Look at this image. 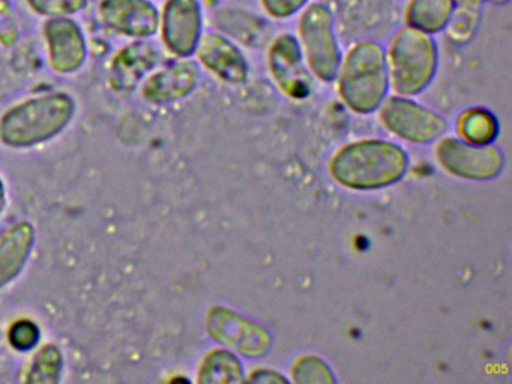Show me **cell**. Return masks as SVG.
Listing matches in <instances>:
<instances>
[{"instance_id": "cell-1", "label": "cell", "mask_w": 512, "mask_h": 384, "mask_svg": "<svg viewBox=\"0 0 512 384\" xmlns=\"http://www.w3.org/2000/svg\"><path fill=\"white\" fill-rule=\"evenodd\" d=\"M409 153L382 138H364L340 147L328 170L338 185L352 191H379L400 182L409 170Z\"/></svg>"}, {"instance_id": "cell-2", "label": "cell", "mask_w": 512, "mask_h": 384, "mask_svg": "<svg viewBox=\"0 0 512 384\" xmlns=\"http://www.w3.org/2000/svg\"><path fill=\"white\" fill-rule=\"evenodd\" d=\"M335 80L341 101L353 113L371 114L379 110L389 93L383 45L376 41L356 42L344 54Z\"/></svg>"}, {"instance_id": "cell-3", "label": "cell", "mask_w": 512, "mask_h": 384, "mask_svg": "<svg viewBox=\"0 0 512 384\" xmlns=\"http://www.w3.org/2000/svg\"><path fill=\"white\" fill-rule=\"evenodd\" d=\"M389 89L395 95L416 96L433 83L439 69V47L433 35L401 27L386 50Z\"/></svg>"}, {"instance_id": "cell-4", "label": "cell", "mask_w": 512, "mask_h": 384, "mask_svg": "<svg viewBox=\"0 0 512 384\" xmlns=\"http://www.w3.org/2000/svg\"><path fill=\"white\" fill-rule=\"evenodd\" d=\"M74 114L67 93H49L28 99L5 114L0 135L11 146H31L58 134Z\"/></svg>"}, {"instance_id": "cell-5", "label": "cell", "mask_w": 512, "mask_h": 384, "mask_svg": "<svg viewBox=\"0 0 512 384\" xmlns=\"http://www.w3.org/2000/svg\"><path fill=\"white\" fill-rule=\"evenodd\" d=\"M296 38L311 74L323 83L335 81L343 51L335 32L331 9L320 2L308 3L299 15Z\"/></svg>"}, {"instance_id": "cell-6", "label": "cell", "mask_w": 512, "mask_h": 384, "mask_svg": "<svg viewBox=\"0 0 512 384\" xmlns=\"http://www.w3.org/2000/svg\"><path fill=\"white\" fill-rule=\"evenodd\" d=\"M437 164L458 179L488 182L502 173L505 156L491 144H472L460 137H440L434 149Z\"/></svg>"}, {"instance_id": "cell-7", "label": "cell", "mask_w": 512, "mask_h": 384, "mask_svg": "<svg viewBox=\"0 0 512 384\" xmlns=\"http://www.w3.org/2000/svg\"><path fill=\"white\" fill-rule=\"evenodd\" d=\"M380 122L401 140L430 144L448 131L445 117L410 96H388L379 107Z\"/></svg>"}, {"instance_id": "cell-8", "label": "cell", "mask_w": 512, "mask_h": 384, "mask_svg": "<svg viewBox=\"0 0 512 384\" xmlns=\"http://www.w3.org/2000/svg\"><path fill=\"white\" fill-rule=\"evenodd\" d=\"M206 330L218 344L244 357L259 359L271 351V332L257 321L226 306L209 309Z\"/></svg>"}, {"instance_id": "cell-9", "label": "cell", "mask_w": 512, "mask_h": 384, "mask_svg": "<svg viewBox=\"0 0 512 384\" xmlns=\"http://www.w3.org/2000/svg\"><path fill=\"white\" fill-rule=\"evenodd\" d=\"M266 59L269 74L284 95L296 101L311 95L313 74L308 69L301 44L295 35L284 32L272 38Z\"/></svg>"}, {"instance_id": "cell-10", "label": "cell", "mask_w": 512, "mask_h": 384, "mask_svg": "<svg viewBox=\"0 0 512 384\" xmlns=\"http://www.w3.org/2000/svg\"><path fill=\"white\" fill-rule=\"evenodd\" d=\"M160 27L170 53L182 59L193 56L203 33L199 0H167L160 14Z\"/></svg>"}, {"instance_id": "cell-11", "label": "cell", "mask_w": 512, "mask_h": 384, "mask_svg": "<svg viewBox=\"0 0 512 384\" xmlns=\"http://www.w3.org/2000/svg\"><path fill=\"white\" fill-rule=\"evenodd\" d=\"M160 14L151 0H101L98 5L101 23L130 38L154 36L160 29Z\"/></svg>"}, {"instance_id": "cell-12", "label": "cell", "mask_w": 512, "mask_h": 384, "mask_svg": "<svg viewBox=\"0 0 512 384\" xmlns=\"http://www.w3.org/2000/svg\"><path fill=\"white\" fill-rule=\"evenodd\" d=\"M44 39L52 68L59 74L79 71L88 56L85 33L70 17L49 18L44 24Z\"/></svg>"}, {"instance_id": "cell-13", "label": "cell", "mask_w": 512, "mask_h": 384, "mask_svg": "<svg viewBox=\"0 0 512 384\" xmlns=\"http://www.w3.org/2000/svg\"><path fill=\"white\" fill-rule=\"evenodd\" d=\"M194 54L208 71L226 83L242 84L250 75V65L244 51L223 33H202Z\"/></svg>"}, {"instance_id": "cell-14", "label": "cell", "mask_w": 512, "mask_h": 384, "mask_svg": "<svg viewBox=\"0 0 512 384\" xmlns=\"http://www.w3.org/2000/svg\"><path fill=\"white\" fill-rule=\"evenodd\" d=\"M199 81V63L184 57L154 72L143 84V96L154 104H167L193 93Z\"/></svg>"}, {"instance_id": "cell-15", "label": "cell", "mask_w": 512, "mask_h": 384, "mask_svg": "<svg viewBox=\"0 0 512 384\" xmlns=\"http://www.w3.org/2000/svg\"><path fill=\"white\" fill-rule=\"evenodd\" d=\"M214 23L220 33L253 50L265 47L272 39V27L269 21L244 9H220L215 12Z\"/></svg>"}, {"instance_id": "cell-16", "label": "cell", "mask_w": 512, "mask_h": 384, "mask_svg": "<svg viewBox=\"0 0 512 384\" xmlns=\"http://www.w3.org/2000/svg\"><path fill=\"white\" fill-rule=\"evenodd\" d=\"M454 12V0H409L404 9L407 26L436 35L448 26Z\"/></svg>"}, {"instance_id": "cell-17", "label": "cell", "mask_w": 512, "mask_h": 384, "mask_svg": "<svg viewBox=\"0 0 512 384\" xmlns=\"http://www.w3.org/2000/svg\"><path fill=\"white\" fill-rule=\"evenodd\" d=\"M197 381L218 384L244 383V363L235 351L229 348H214L200 362Z\"/></svg>"}, {"instance_id": "cell-18", "label": "cell", "mask_w": 512, "mask_h": 384, "mask_svg": "<svg viewBox=\"0 0 512 384\" xmlns=\"http://www.w3.org/2000/svg\"><path fill=\"white\" fill-rule=\"evenodd\" d=\"M32 245V230L28 224L11 228L0 239V285L7 284L22 269Z\"/></svg>"}, {"instance_id": "cell-19", "label": "cell", "mask_w": 512, "mask_h": 384, "mask_svg": "<svg viewBox=\"0 0 512 384\" xmlns=\"http://www.w3.org/2000/svg\"><path fill=\"white\" fill-rule=\"evenodd\" d=\"M457 134L461 140L472 144H491L500 132L499 120L487 108L473 107L458 116Z\"/></svg>"}, {"instance_id": "cell-20", "label": "cell", "mask_w": 512, "mask_h": 384, "mask_svg": "<svg viewBox=\"0 0 512 384\" xmlns=\"http://www.w3.org/2000/svg\"><path fill=\"white\" fill-rule=\"evenodd\" d=\"M290 377L293 383L299 384L337 383L334 369L317 354H302L296 357L295 362L290 366Z\"/></svg>"}, {"instance_id": "cell-21", "label": "cell", "mask_w": 512, "mask_h": 384, "mask_svg": "<svg viewBox=\"0 0 512 384\" xmlns=\"http://www.w3.org/2000/svg\"><path fill=\"white\" fill-rule=\"evenodd\" d=\"M35 14L43 17H71L88 6V0H26Z\"/></svg>"}, {"instance_id": "cell-22", "label": "cell", "mask_w": 512, "mask_h": 384, "mask_svg": "<svg viewBox=\"0 0 512 384\" xmlns=\"http://www.w3.org/2000/svg\"><path fill=\"white\" fill-rule=\"evenodd\" d=\"M10 339L11 344H13V347H16L17 350H31V348L37 344L38 339H40V330H38V327L35 326L32 321H17V323L11 327Z\"/></svg>"}, {"instance_id": "cell-23", "label": "cell", "mask_w": 512, "mask_h": 384, "mask_svg": "<svg viewBox=\"0 0 512 384\" xmlns=\"http://www.w3.org/2000/svg\"><path fill=\"white\" fill-rule=\"evenodd\" d=\"M61 357H59L58 351L55 347H46V350L41 351L35 359L34 369L32 374H37V381H52L53 374H58L61 363H59Z\"/></svg>"}, {"instance_id": "cell-24", "label": "cell", "mask_w": 512, "mask_h": 384, "mask_svg": "<svg viewBox=\"0 0 512 384\" xmlns=\"http://www.w3.org/2000/svg\"><path fill=\"white\" fill-rule=\"evenodd\" d=\"M263 9L277 20L292 17V15L301 12L310 0H260Z\"/></svg>"}, {"instance_id": "cell-25", "label": "cell", "mask_w": 512, "mask_h": 384, "mask_svg": "<svg viewBox=\"0 0 512 384\" xmlns=\"http://www.w3.org/2000/svg\"><path fill=\"white\" fill-rule=\"evenodd\" d=\"M16 18L11 0H0V38L4 41L16 39Z\"/></svg>"}, {"instance_id": "cell-26", "label": "cell", "mask_w": 512, "mask_h": 384, "mask_svg": "<svg viewBox=\"0 0 512 384\" xmlns=\"http://www.w3.org/2000/svg\"><path fill=\"white\" fill-rule=\"evenodd\" d=\"M245 381H251V383H289L284 374H281L277 369L269 368H257L250 372L248 377H245Z\"/></svg>"}, {"instance_id": "cell-27", "label": "cell", "mask_w": 512, "mask_h": 384, "mask_svg": "<svg viewBox=\"0 0 512 384\" xmlns=\"http://www.w3.org/2000/svg\"><path fill=\"white\" fill-rule=\"evenodd\" d=\"M485 2L496 3V5H500V3H506L508 0H454V8L479 11Z\"/></svg>"}, {"instance_id": "cell-28", "label": "cell", "mask_w": 512, "mask_h": 384, "mask_svg": "<svg viewBox=\"0 0 512 384\" xmlns=\"http://www.w3.org/2000/svg\"><path fill=\"white\" fill-rule=\"evenodd\" d=\"M4 207V189H2V185H0V210Z\"/></svg>"}]
</instances>
